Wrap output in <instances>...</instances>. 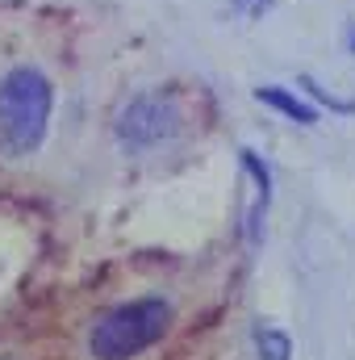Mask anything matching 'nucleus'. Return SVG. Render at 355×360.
Wrapping results in <instances>:
<instances>
[{
	"label": "nucleus",
	"mask_w": 355,
	"mask_h": 360,
	"mask_svg": "<svg viewBox=\"0 0 355 360\" xmlns=\"http://www.w3.org/2000/svg\"><path fill=\"white\" fill-rule=\"evenodd\" d=\"M172 327V302L163 297H134L113 306L88 335V352L96 360H134L155 348Z\"/></svg>",
	"instance_id": "f03ea898"
},
{
	"label": "nucleus",
	"mask_w": 355,
	"mask_h": 360,
	"mask_svg": "<svg viewBox=\"0 0 355 360\" xmlns=\"http://www.w3.org/2000/svg\"><path fill=\"white\" fill-rule=\"evenodd\" d=\"M176 130H180V109H176V101L163 96V92L134 96V101L117 113V143L130 147V151L159 147V143L172 139Z\"/></svg>",
	"instance_id": "7ed1b4c3"
},
{
	"label": "nucleus",
	"mask_w": 355,
	"mask_h": 360,
	"mask_svg": "<svg viewBox=\"0 0 355 360\" xmlns=\"http://www.w3.org/2000/svg\"><path fill=\"white\" fill-rule=\"evenodd\" d=\"M255 101L272 105V109H276V113H284L288 122H301V126H318V109H314L309 101L293 96L288 89H280V84H264V89H255Z\"/></svg>",
	"instance_id": "39448f33"
},
{
	"label": "nucleus",
	"mask_w": 355,
	"mask_h": 360,
	"mask_svg": "<svg viewBox=\"0 0 355 360\" xmlns=\"http://www.w3.org/2000/svg\"><path fill=\"white\" fill-rule=\"evenodd\" d=\"M301 89L309 92L314 101H322V105H330L335 113H355V101H339V96H330V92H326V89H318V84H314L309 76H301Z\"/></svg>",
	"instance_id": "0eeeda50"
},
{
	"label": "nucleus",
	"mask_w": 355,
	"mask_h": 360,
	"mask_svg": "<svg viewBox=\"0 0 355 360\" xmlns=\"http://www.w3.org/2000/svg\"><path fill=\"white\" fill-rule=\"evenodd\" d=\"M239 155H243V172L255 180V201H251V210H247V239H251V243H260V235H264L267 201H272V172L260 164V155H255L251 147H243Z\"/></svg>",
	"instance_id": "20e7f679"
},
{
	"label": "nucleus",
	"mask_w": 355,
	"mask_h": 360,
	"mask_svg": "<svg viewBox=\"0 0 355 360\" xmlns=\"http://www.w3.org/2000/svg\"><path fill=\"white\" fill-rule=\"evenodd\" d=\"M55 109V89L38 68H13L0 80V155L25 160L42 147Z\"/></svg>",
	"instance_id": "f257e3e1"
},
{
	"label": "nucleus",
	"mask_w": 355,
	"mask_h": 360,
	"mask_svg": "<svg viewBox=\"0 0 355 360\" xmlns=\"http://www.w3.org/2000/svg\"><path fill=\"white\" fill-rule=\"evenodd\" d=\"M351 51H355V38H351Z\"/></svg>",
	"instance_id": "6e6552de"
},
{
	"label": "nucleus",
	"mask_w": 355,
	"mask_h": 360,
	"mask_svg": "<svg viewBox=\"0 0 355 360\" xmlns=\"http://www.w3.org/2000/svg\"><path fill=\"white\" fill-rule=\"evenodd\" d=\"M255 352H260V360H288L293 356V340L284 331H276V327H260L255 331Z\"/></svg>",
	"instance_id": "423d86ee"
}]
</instances>
